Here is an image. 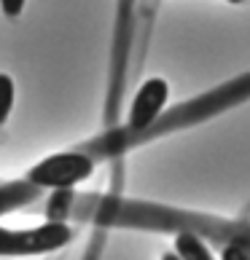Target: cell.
Masks as SVG:
<instances>
[{
	"mask_svg": "<svg viewBox=\"0 0 250 260\" xmlns=\"http://www.w3.org/2000/svg\"><path fill=\"white\" fill-rule=\"evenodd\" d=\"M226 3H234V6H239V3H245V0H226Z\"/></svg>",
	"mask_w": 250,
	"mask_h": 260,
	"instance_id": "10",
	"label": "cell"
},
{
	"mask_svg": "<svg viewBox=\"0 0 250 260\" xmlns=\"http://www.w3.org/2000/svg\"><path fill=\"white\" fill-rule=\"evenodd\" d=\"M14 108V81L6 73H0V126L8 121Z\"/></svg>",
	"mask_w": 250,
	"mask_h": 260,
	"instance_id": "5",
	"label": "cell"
},
{
	"mask_svg": "<svg viewBox=\"0 0 250 260\" xmlns=\"http://www.w3.org/2000/svg\"><path fill=\"white\" fill-rule=\"evenodd\" d=\"M70 201H73L70 188L57 190V196L51 199V204H49V217H51V220H62V217L67 215V207H70Z\"/></svg>",
	"mask_w": 250,
	"mask_h": 260,
	"instance_id": "6",
	"label": "cell"
},
{
	"mask_svg": "<svg viewBox=\"0 0 250 260\" xmlns=\"http://www.w3.org/2000/svg\"><path fill=\"white\" fill-rule=\"evenodd\" d=\"M161 260H180L175 252H164V255H161Z\"/></svg>",
	"mask_w": 250,
	"mask_h": 260,
	"instance_id": "9",
	"label": "cell"
},
{
	"mask_svg": "<svg viewBox=\"0 0 250 260\" xmlns=\"http://www.w3.org/2000/svg\"><path fill=\"white\" fill-rule=\"evenodd\" d=\"M170 100V86L164 78H148L143 81L129 108V123L127 132H148L159 121L161 110Z\"/></svg>",
	"mask_w": 250,
	"mask_h": 260,
	"instance_id": "3",
	"label": "cell"
},
{
	"mask_svg": "<svg viewBox=\"0 0 250 260\" xmlns=\"http://www.w3.org/2000/svg\"><path fill=\"white\" fill-rule=\"evenodd\" d=\"M220 260H247V252L239 244H229L224 249V255H220Z\"/></svg>",
	"mask_w": 250,
	"mask_h": 260,
	"instance_id": "8",
	"label": "cell"
},
{
	"mask_svg": "<svg viewBox=\"0 0 250 260\" xmlns=\"http://www.w3.org/2000/svg\"><path fill=\"white\" fill-rule=\"evenodd\" d=\"M94 172V158L89 153H54L27 172V182L35 188L65 190L89 180Z\"/></svg>",
	"mask_w": 250,
	"mask_h": 260,
	"instance_id": "2",
	"label": "cell"
},
{
	"mask_svg": "<svg viewBox=\"0 0 250 260\" xmlns=\"http://www.w3.org/2000/svg\"><path fill=\"white\" fill-rule=\"evenodd\" d=\"M24 3L27 0H0V8H3V14L8 19H16L19 14L24 11Z\"/></svg>",
	"mask_w": 250,
	"mask_h": 260,
	"instance_id": "7",
	"label": "cell"
},
{
	"mask_svg": "<svg viewBox=\"0 0 250 260\" xmlns=\"http://www.w3.org/2000/svg\"><path fill=\"white\" fill-rule=\"evenodd\" d=\"M73 239V231L65 220H49L38 228L11 231L0 228V257H27V255H43L65 247Z\"/></svg>",
	"mask_w": 250,
	"mask_h": 260,
	"instance_id": "1",
	"label": "cell"
},
{
	"mask_svg": "<svg viewBox=\"0 0 250 260\" xmlns=\"http://www.w3.org/2000/svg\"><path fill=\"white\" fill-rule=\"evenodd\" d=\"M175 255L180 260H213V252L207 249V244L188 231L175 236Z\"/></svg>",
	"mask_w": 250,
	"mask_h": 260,
	"instance_id": "4",
	"label": "cell"
}]
</instances>
